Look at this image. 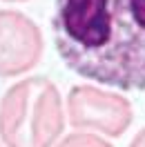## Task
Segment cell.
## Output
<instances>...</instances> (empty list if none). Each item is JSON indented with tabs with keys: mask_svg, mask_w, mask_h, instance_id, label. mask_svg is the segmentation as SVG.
Masks as SVG:
<instances>
[{
	"mask_svg": "<svg viewBox=\"0 0 145 147\" xmlns=\"http://www.w3.org/2000/svg\"><path fill=\"white\" fill-rule=\"evenodd\" d=\"M67 120L81 131H98L103 136H123L132 120L134 109L125 96L107 92L94 85H76L67 96Z\"/></svg>",
	"mask_w": 145,
	"mask_h": 147,
	"instance_id": "3",
	"label": "cell"
},
{
	"mask_svg": "<svg viewBox=\"0 0 145 147\" xmlns=\"http://www.w3.org/2000/svg\"><path fill=\"white\" fill-rule=\"evenodd\" d=\"M129 147H145V129H141V131H138V134L132 138Z\"/></svg>",
	"mask_w": 145,
	"mask_h": 147,
	"instance_id": "6",
	"label": "cell"
},
{
	"mask_svg": "<svg viewBox=\"0 0 145 147\" xmlns=\"http://www.w3.org/2000/svg\"><path fill=\"white\" fill-rule=\"evenodd\" d=\"M56 147H112L109 140L100 138L98 134H89V131H76L58 140Z\"/></svg>",
	"mask_w": 145,
	"mask_h": 147,
	"instance_id": "5",
	"label": "cell"
},
{
	"mask_svg": "<svg viewBox=\"0 0 145 147\" xmlns=\"http://www.w3.org/2000/svg\"><path fill=\"white\" fill-rule=\"evenodd\" d=\"M9 2H22V0H9Z\"/></svg>",
	"mask_w": 145,
	"mask_h": 147,
	"instance_id": "7",
	"label": "cell"
},
{
	"mask_svg": "<svg viewBox=\"0 0 145 147\" xmlns=\"http://www.w3.org/2000/svg\"><path fill=\"white\" fill-rule=\"evenodd\" d=\"M0 147H2V145H0Z\"/></svg>",
	"mask_w": 145,
	"mask_h": 147,
	"instance_id": "8",
	"label": "cell"
},
{
	"mask_svg": "<svg viewBox=\"0 0 145 147\" xmlns=\"http://www.w3.org/2000/svg\"><path fill=\"white\" fill-rule=\"evenodd\" d=\"M43 56V34L20 11L0 9V78L34 69Z\"/></svg>",
	"mask_w": 145,
	"mask_h": 147,
	"instance_id": "4",
	"label": "cell"
},
{
	"mask_svg": "<svg viewBox=\"0 0 145 147\" xmlns=\"http://www.w3.org/2000/svg\"><path fill=\"white\" fill-rule=\"evenodd\" d=\"M56 51L87 80L145 89V0H56Z\"/></svg>",
	"mask_w": 145,
	"mask_h": 147,
	"instance_id": "1",
	"label": "cell"
},
{
	"mask_svg": "<svg viewBox=\"0 0 145 147\" xmlns=\"http://www.w3.org/2000/svg\"><path fill=\"white\" fill-rule=\"evenodd\" d=\"M63 129V98L49 78L31 76L2 94L0 140L5 147H54Z\"/></svg>",
	"mask_w": 145,
	"mask_h": 147,
	"instance_id": "2",
	"label": "cell"
}]
</instances>
